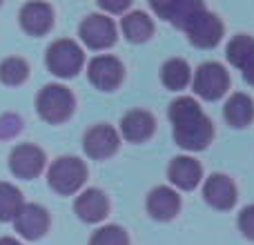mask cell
Masks as SVG:
<instances>
[{
  "label": "cell",
  "instance_id": "6da1fadb",
  "mask_svg": "<svg viewBox=\"0 0 254 245\" xmlns=\"http://www.w3.org/2000/svg\"><path fill=\"white\" fill-rule=\"evenodd\" d=\"M174 143L185 152H203L214 140V125L196 98L176 96L167 107Z\"/></svg>",
  "mask_w": 254,
  "mask_h": 245
},
{
  "label": "cell",
  "instance_id": "7a4b0ae2",
  "mask_svg": "<svg viewBox=\"0 0 254 245\" xmlns=\"http://www.w3.org/2000/svg\"><path fill=\"white\" fill-rule=\"evenodd\" d=\"M36 110H38V116L45 122L61 125V122L71 119V114L76 110V98L69 87L52 83V85H45L38 92Z\"/></svg>",
  "mask_w": 254,
  "mask_h": 245
},
{
  "label": "cell",
  "instance_id": "3957f363",
  "mask_svg": "<svg viewBox=\"0 0 254 245\" xmlns=\"http://www.w3.org/2000/svg\"><path fill=\"white\" fill-rule=\"evenodd\" d=\"M87 181V165L78 156H61L49 165L47 183L61 196L76 194Z\"/></svg>",
  "mask_w": 254,
  "mask_h": 245
},
{
  "label": "cell",
  "instance_id": "277c9868",
  "mask_svg": "<svg viewBox=\"0 0 254 245\" xmlns=\"http://www.w3.org/2000/svg\"><path fill=\"white\" fill-rule=\"evenodd\" d=\"M45 65L58 78H74L85 65V52L76 40H54L45 54Z\"/></svg>",
  "mask_w": 254,
  "mask_h": 245
},
{
  "label": "cell",
  "instance_id": "5b68a950",
  "mask_svg": "<svg viewBox=\"0 0 254 245\" xmlns=\"http://www.w3.org/2000/svg\"><path fill=\"white\" fill-rule=\"evenodd\" d=\"M230 74L221 62L207 61L201 62L196 67V71H192V89L198 98L207 103H214L219 98H223L230 89Z\"/></svg>",
  "mask_w": 254,
  "mask_h": 245
},
{
  "label": "cell",
  "instance_id": "8992f818",
  "mask_svg": "<svg viewBox=\"0 0 254 245\" xmlns=\"http://www.w3.org/2000/svg\"><path fill=\"white\" fill-rule=\"evenodd\" d=\"M183 31L196 49H214L223 38L225 25L214 11L203 7L190 18L188 25L183 27Z\"/></svg>",
  "mask_w": 254,
  "mask_h": 245
},
{
  "label": "cell",
  "instance_id": "52a82bcc",
  "mask_svg": "<svg viewBox=\"0 0 254 245\" xmlns=\"http://www.w3.org/2000/svg\"><path fill=\"white\" fill-rule=\"evenodd\" d=\"M78 36L85 47L94 49V52H103L119 40V27L107 13H89L80 22Z\"/></svg>",
  "mask_w": 254,
  "mask_h": 245
},
{
  "label": "cell",
  "instance_id": "ba28073f",
  "mask_svg": "<svg viewBox=\"0 0 254 245\" xmlns=\"http://www.w3.org/2000/svg\"><path fill=\"white\" fill-rule=\"evenodd\" d=\"M87 78L101 92H114L125 80V65L112 54L94 56L87 65Z\"/></svg>",
  "mask_w": 254,
  "mask_h": 245
},
{
  "label": "cell",
  "instance_id": "9c48e42d",
  "mask_svg": "<svg viewBox=\"0 0 254 245\" xmlns=\"http://www.w3.org/2000/svg\"><path fill=\"white\" fill-rule=\"evenodd\" d=\"M121 147V134L107 122H98L92 125L83 136V149L89 158L94 161H105V158L114 156Z\"/></svg>",
  "mask_w": 254,
  "mask_h": 245
},
{
  "label": "cell",
  "instance_id": "30bf717a",
  "mask_svg": "<svg viewBox=\"0 0 254 245\" xmlns=\"http://www.w3.org/2000/svg\"><path fill=\"white\" fill-rule=\"evenodd\" d=\"M239 198V189L237 183L230 179L228 174H210L203 183V201L212 207V210L219 212H230L234 205H237Z\"/></svg>",
  "mask_w": 254,
  "mask_h": 245
},
{
  "label": "cell",
  "instance_id": "8fae6325",
  "mask_svg": "<svg viewBox=\"0 0 254 245\" xmlns=\"http://www.w3.org/2000/svg\"><path fill=\"white\" fill-rule=\"evenodd\" d=\"M45 163H47V156H45V152L38 145L22 143V145H16L9 152V170L18 179H25V181L36 179L45 170Z\"/></svg>",
  "mask_w": 254,
  "mask_h": 245
},
{
  "label": "cell",
  "instance_id": "7c38bea8",
  "mask_svg": "<svg viewBox=\"0 0 254 245\" xmlns=\"http://www.w3.org/2000/svg\"><path fill=\"white\" fill-rule=\"evenodd\" d=\"M167 179H170L174 189L192 192V189H196L203 183V167L190 154H179L167 165Z\"/></svg>",
  "mask_w": 254,
  "mask_h": 245
},
{
  "label": "cell",
  "instance_id": "4fadbf2b",
  "mask_svg": "<svg viewBox=\"0 0 254 245\" xmlns=\"http://www.w3.org/2000/svg\"><path fill=\"white\" fill-rule=\"evenodd\" d=\"M145 210L154 221H174L181 212V194L170 185H156L145 198Z\"/></svg>",
  "mask_w": 254,
  "mask_h": 245
},
{
  "label": "cell",
  "instance_id": "5bb4252c",
  "mask_svg": "<svg viewBox=\"0 0 254 245\" xmlns=\"http://www.w3.org/2000/svg\"><path fill=\"white\" fill-rule=\"evenodd\" d=\"M13 228L27 241H38L49 230V212L38 203H25L13 219Z\"/></svg>",
  "mask_w": 254,
  "mask_h": 245
},
{
  "label": "cell",
  "instance_id": "9a60e30c",
  "mask_svg": "<svg viewBox=\"0 0 254 245\" xmlns=\"http://www.w3.org/2000/svg\"><path fill=\"white\" fill-rule=\"evenodd\" d=\"M74 212L83 223H101L110 214V198L103 189L87 187L76 196Z\"/></svg>",
  "mask_w": 254,
  "mask_h": 245
},
{
  "label": "cell",
  "instance_id": "2e32d148",
  "mask_svg": "<svg viewBox=\"0 0 254 245\" xmlns=\"http://www.w3.org/2000/svg\"><path fill=\"white\" fill-rule=\"evenodd\" d=\"M156 131V119L147 110H129L121 119V131L127 143H145Z\"/></svg>",
  "mask_w": 254,
  "mask_h": 245
},
{
  "label": "cell",
  "instance_id": "e0dca14e",
  "mask_svg": "<svg viewBox=\"0 0 254 245\" xmlns=\"http://www.w3.org/2000/svg\"><path fill=\"white\" fill-rule=\"evenodd\" d=\"M18 18H20V27L29 36H45L54 27V9L47 2L22 4Z\"/></svg>",
  "mask_w": 254,
  "mask_h": 245
},
{
  "label": "cell",
  "instance_id": "ac0fdd59",
  "mask_svg": "<svg viewBox=\"0 0 254 245\" xmlns=\"http://www.w3.org/2000/svg\"><path fill=\"white\" fill-rule=\"evenodd\" d=\"M149 7H152V11L158 18H163V20L172 22L174 27L183 29L190 18L198 9L205 7V2H201V0H165V2H152Z\"/></svg>",
  "mask_w": 254,
  "mask_h": 245
},
{
  "label": "cell",
  "instance_id": "d6986e66",
  "mask_svg": "<svg viewBox=\"0 0 254 245\" xmlns=\"http://www.w3.org/2000/svg\"><path fill=\"white\" fill-rule=\"evenodd\" d=\"M121 31L131 45H143L154 36V20L140 9H129L121 18Z\"/></svg>",
  "mask_w": 254,
  "mask_h": 245
},
{
  "label": "cell",
  "instance_id": "ffe728a7",
  "mask_svg": "<svg viewBox=\"0 0 254 245\" xmlns=\"http://www.w3.org/2000/svg\"><path fill=\"white\" fill-rule=\"evenodd\" d=\"M223 116H225V121H228V125L237 127V129H243V127L252 125V121H254L252 96H248L246 92H234L232 96L225 101Z\"/></svg>",
  "mask_w": 254,
  "mask_h": 245
},
{
  "label": "cell",
  "instance_id": "44dd1931",
  "mask_svg": "<svg viewBox=\"0 0 254 245\" xmlns=\"http://www.w3.org/2000/svg\"><path fill=\"white\" fill-rule=\"evenodd\" d=\"M161 85L170 92H183L192 83V69L185 58H167L158 71Z\"/></svg>",
  "mask_w": 254,
  "mask_h": 245
},
{
  "label": "cell",
  "instance_id": "7402d4cb",
  "mask_svg": "<svg viewBox=\"0 0 254 245\" xmlns=\"http://www.w3.org/2000/svg\"><path fill=\"white\" fill-rule=\"evenodd\" d=\"M252 54H254V36H250V34L234 36V38L228 43V47H225V58H228L230 65L239 71H241L243 65L250 61Z\"/></svg>",
  "mask_w": 254,
  "mask_h": 245
},
{
  "label": "cell",
  "instance_id": "603a6c76",
  "mask_svg": "<svg viewBox=\"0 0 254 245\" xmlns=\"http://www.w3.org/2000/svg\"><path fill=\"white\" fill-rule=\"evenodd\" d=\"M22 205H25V203H22L20 189H18L16 185H11V183L0 181V223L13 221Z\"/></svg>",
  "mask_w": 254,
  "mask_h": 245
},
{
  "label": "cell",
  "instance_id": "cb8c5ba5",
  "mask_svg": "<svg viewBox=\"0 0 254 245\" xmlns=\"http://www.w3.org/2000/svg\"><path fill=\"white\" fill-rule=\"evenodd\" d=\"M27 76H29V65H27L25 58L9 56L0 62V80L4 85H11V87L22 85L27 80Z\"/></svg>",
  "mask_w": 254,
  "mask_h": 245
},
{
  "label": "cell",
  "instance_id": "d4e9b609",
  "mask_svg": "<svg viewBox=\"0 0 254 245\" xmlns=\"http://www.w3.org/2000/svg\"><path fill=\"white\" fill-rule=\"evenodd\" d=\"M89 245H129V234L121 225H103L89 237Z\"/></svg>",
  "mask_w": 254,
  "mask_h": 245
},
{
  "label": "cell",
  "instance_id": "484cf974",
  "mask_svg": "<svg viewBox=\"0 0 254 245\" xmlns=\"http://www.w3.org/2000/svg\"><path fill=\"white\" fill-rule=\"evenodd\" d=\"M237 225H239V232H241L243 237L254 241V203L252 205H246L241 212H239Z\"/></svg>",
  "mask_w": 254,
  "mask_h": 245
},
{
  "label": "cell",
  "instance_id": "4316f807",
  "mask_svg": "<svg viewBox=\"0 0 254 245\" xmlns=\"http://www.w3.org/2000/svg\"><path fill=\"white\" fill-rule=\"evenodd\" d=\"M22 129V121L16 114H4L0 119V138H11Z\"/></svg>",
  "mask_w": 254,
  "mask_h": 245
},
{
  "label": "cell",
  "instance_id": "83f0119b",
  "mask_svg": "<svg viewBox=\"0 0 254 245\" xmlns=\"http://www.w3.org/2000/svg\"><path fill=\"white\" fill-rule=\"evenodd\" d=\"M98 7L103 9V11H107V13H121V16H123V13H127L129 11V0H119V2H112V0H101V2H98Z\"/></svg>",
  "mask_w": 254,
  "mask_h": 245
},
{
  "label": "cell",
  "instance_id": "f1b7e54d",
  "mask_svg": "<svg viewBox=\"0 0 254 245\" xmlns=\"http://www.w3.org/2000/svg\"><path fill=\"white\" fill-rule=\"evenodd\" d=\"M241 74H243V80H246L248 85H252V87H254V54L250 56V61L243 65Z\"/></svg>",
  "mask_w": 254,
  "mask_h": 245
},
{
  "label": "cell",
  "instance_id": "f546056e",
  "mask_svg": "<svg viewBox=\"0 0 254 245\" xmlns=\"http://www.w3.org/2000/svg\"><path fill=\"white\" fill-rule=\"evenodd\" d=\"M0 245H22V243L16 241V239H11V237H2L0 239Z\"/></svg>",
  "mask_w": 254,
  "mask_h": 245
}]
</instances>
